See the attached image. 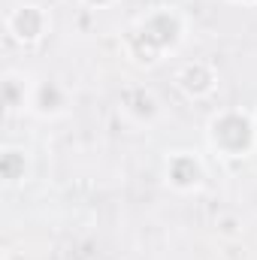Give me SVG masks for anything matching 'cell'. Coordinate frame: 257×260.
Instances as JSON below:
<instances>
[{"mask_svg": "<svg viewBox=\"0 0 257 260\" xmlns=\"http://www.w3.org/2000/svg\"><path fill=\"white\" fill-rule=\"evenodd\" d=\"M30 94H34V79L18 73V70H6L0 79V97L6 112H30Z\"/></svg>", "mask_w": 257, "mask_h": 260, "instance_id": "52a82bcc", "label": "cell"}, {"mask_svg": "<svg viewBox=\"0 0 257 260\" xmlns=\"http://www.w3.org/2000/svg\"><path fill=\"white\" fill-rule=\"evenodd\" d=\"M188 40V15L179 6H154L121 34V55L136 70H154Z\"/></svg>", "mask_w": 257, "mask_h": 260, "instance_id": "6da1fadb", "label": "cell"}, {"mask_svg": "<svg viewBox=\"0 0 257 260\" xmlns=\"http://www.w3.org/2000/svg\"><path fill=\"white\" fill-rule=\"evenodd\" d=\"M85 9H112L118 0H79Z\"/></svg>", "mask_w": 257, "mask_h": 260, "instance_id": "30bf717a", "label": "cell"}, {"mask_svg": "<svg viewBox=\"0 0 257 260\" xmlns=\"http://www.w3.org/2000/svg\"><path fill=\"white\" fill-rule=\"evenodd\" d=\"M227 3H233V6H257V0H227Z\"/></svg>", "mask_w": 257, "mask_h": 260, "instance_id": "8fae6325", "label": "cell"}, {"mask_svg": "<svg viewBox=\"0 0 257 260\" xmlns=\"http://www.w3.org/2000/svg\"><path fill=\"white\" fill-rule=\"evenodd\" d=\"M251 115H254V130H257V109H254V112H251Z\"/></svg>", "mask_w": 257, "mask_h": 260, "instance_id": "7c38bea8", "label": "cell"}, {"mask_svg": "<svg viewBox=\"0 0 257 260\" xmlns=\"http://www.w3.org/2000/svg\"><path fill=\"white\" fill-rule=\"evenodd\" d=\"M203 136H206L209 151L224 160H245L257 151L254 115L242 106H227V109L212 112L206 118Z\"/></svg>", "mask_w": 257, "mask_h": 260, "instance_id": "7a4b0ae2", "label": "cell"}, {"mask_svg": "<svg viewBox=\"0 0 257 260\" xmlns=\"http://www.w3.org/2000/svg\"><path fill=\"white\" fill-rule=\"evenodd\" d=\"M218 82H221V73H218V67L212 64L209 58L185 61L176 70V76H173V85L188 100H209L218 91Z\"/></svg>", "mask_w": 257, "mask_h": 260, "instance_id": "5b68a950", "label": "cell"}, {"mask_svg": "<svg viewBox=\"0 0 257 260\" xmlns=\"http://www.w3.org/2000/svg\"><path fill=\"white\" fill-rule=\"evenodd\" d=\"M6 37L24 49L30 46H40L49 30H52V15L43 3H34V0H18L15 6H9L6 12Z\"/></svg>", "mask_w": 257, "mask_h": 260, "instance_id": "3957f363", "label": "cell"}, {"mask_svg": "<svg viewBox=\"0 0 257 260\" xmlns=\"http://www.w3.org/2000/svg\"><path fill=\"white\" fill-rule=\"evenodd\" d=\"M121 109L130 121L136 124H151L160 115V100L151 88H130L127 94L121 97Z\"/></svg>", "mask_w": 257, "mask_h": 260, "instance_id": "ba28073f", "label": "cell"}, {"mask_svg": "<svg viewBox=\"0 0 257 260\" xmlns=\"http://www.w3.org/2000/svg\"><path fill=\"white\" fill-rule=\"evenodd\" d=\"M164 185L176 194H197L206 185V164L194 151H170L164 157Z\"/></svg>", "mask_w": 257, "mask_h": 260, "instance_id": "277c9868", "label": "cell"}, {"mask_svg": "<svg viewBox=\"0 0 257 260\" xmlns=\"http://www.w3.org/2000/svg\"><path fill=\"white\" fill-rule=\"evenodd\" d=\"M70 112V88L58 79H34V94H30V115L43 121L64 118Z\"/></svg>", "mask_w": 257, "mask_h": 260, "instance_id": "8992f818", "label": "cell"}, {"mask_svg": "<svg viewBox=\"0 0 257 260\" xmlns=\"http://www.w3.org/2000/svg\"><path fill=\"white\" fill-rule=\"evenodd\" d=\"M30 176V157L24 148L18 145H3L0 148V179L6 188H18L24 185Z\"/></svg>", "mask_w": 257, "mask_h": 260, "instance_id": "9c48e42d", "label": "cell"}]
</instances>
